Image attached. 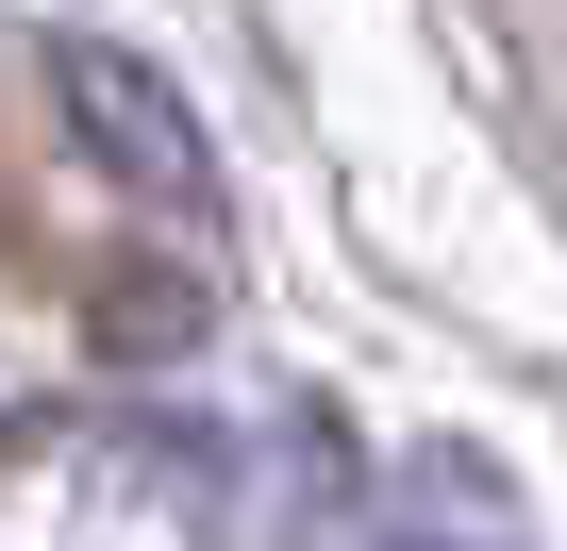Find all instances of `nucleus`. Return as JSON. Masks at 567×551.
Listing matches in <instances>:
<instances>
[{"mask_svg":"<svg viewBox=\"0 0 567 551\" xmlns=\"http://www.w3.org/2000/svg\"><path fill=\"white\" fill-rule=\"evenodd\" d=\"M51 101H68V134H84L134 201H200V167H217V151H200V118H184L117 34H51Z\"/></svg>","mask_w":567,"mask_h":551,"instance_id":"f257e3e1","label":"nucleus"},{"mask_svg":"<svg viewBox=\"0 0 567 551\" xmlns=\"http://www.w3.org/2000/svg\"><path fill=\"white\" fill-rule=\"evenodd\" d=\"M384 551H434V534H384Z\"/></svg>","mask_w":567,"mask_h":551,"instance_id":"7ed1b4c3","label":"nucleus"},{"mask_svg":"<svg viewBox=\"0 0 567 551\" xmlns=\"http://www.w3.org/2000/svg\"><path fill=\"white\" fill-rule=\"evenodd\" d=\"M101 335L117 351H167V335H200V285H184V267H117V285H101Z\"/></svg>","mask_w":567,"mask_h":551,"instance_id":"f03ea898","label":"nucleus"}]
</instances>
